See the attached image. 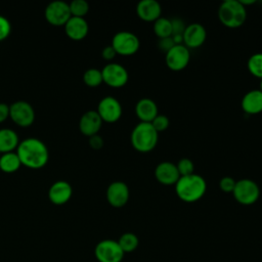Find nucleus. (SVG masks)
Here are the masks:
<instances>
[{
  "label": "nucleus",
  "instance_id": "obj_1",
  "mask_svg": "<svg viewBox=\"0 0 262 262\" xmlns=\"http://www.w3.org/2000/svg\"><path fill=\"white\" fill-rule=\"evenodd\" d=\"M16 154L21 165L30 169L43 168L49 160V150L45 143L38 138L29 137L20 141Z\"/></svg>",
  "mask_w": 262,
  "mask_h": 262
},
{
  "label": "nucleus",
  "instance_id": "obj_16",
  "mask_svg": "<svg viewBox=\"0 0 262 262\" xmlns=\"http://www.w3.org/2000/svg\"><path fill=\"white\" fill-rule=\"evenodd\" d=\"M73 195V187L66 180H58L54 182L48 190L49 201L56 205L61 206L67 204Z\"/></svg>",
  "mask_w": 262,
  "mask_h": 262
},
{
  "label": "nucleus",
  "instance_id": "obj_39",
  "mask_svg": "<svg viewBox=\"0 0 262 262\" xmlns=\"http://www.w3.org/2000/svg\"><path fill=\"white\" fill-rule=\"evenodd\" d=\"M259 90L262 92V79H261V81H260V87H259Z\"/></svg>",
  "mask_w": 262,
  "mask_h": 262
},
{
  "label": "nucleus",
  "instance_id": "obj_24",
  "mask_svg": "<svg viewBox=\"0 0 262 262\" xmlns=\"http://www.w3.org/2000/svg\"><path fill=\"white\" fill-rule=\"evenodd\" d=\"M152 30L155 35L159 39H164L172 36V23L170 18L167 17H159L154 21Z\"/></svg>",
  "mask_w": 262,
  "mask_h": 262
},
{
  "label": "nucleus",
  "instance_id": "obj_15",
  "mask_svg": "<svg viewBox=\"0 0 262 262\" xmlns=\"http://www.w3.org/2000/svg\"><path fill=\"white\" fill-rule=\"evenodd\" d=\"M155 177L157 181L163 185H175L180 178V174L177 170L176 164L164 161L157 165L155 169Z\"/></svg>",
  "mask_w": 262,
  "mask_h": 262
},
{
  "label": "nucleus",
  "instance_id": "obj_9",
  "mask_svg": "<svg viewBox=\"0 0 262 262\" xmlns=\"http://www.w3.org/2000/svg\"><path fill=\"white\" fill-rule=\"evenodd\" d=\"M44 15L46 20L55 27L64 26L72 16L69 3L61 0L50 2L45 8Z\"/></svg>",
  "mask_w": 262,
  "mask_h": 262
},
{
  "label": "nucleus",
  "instance_id": "obj_29",
  "mask_svg": "<svg viewBox=\"0 0 262 262\" xmlns=\"http://www.w3.org/2000/svg\"><path fill=\"white\" fill-rule=\"evenodd\" d=\"M177 170L180 176H187L194 173V165L193 162L188 158H182L176 164Z\"/></svg>",
  "mask_w": 262,
  "mask_h": 262
},
{
  "label": "nucleus",
  "instance_id": "obj_32",
  "mask_svg": "<svg viewBox=\"0 0 262 262\" xmlns=\"http://www.w3.org/2000/svg\"><path fill=\"white\" fill-rule=\"evenodd\" d=\"M11 32L10 21L3 15H0V42L5 40Z\"/></svg>",
  "mask_w": 262,
  "mask_h": 262
},
{
  "label": "nucleus",
  "instance_id": "obj_35",
  "mask_svg": "<svg viewBox=\"0 0 262 262\" xmlns=\"http://www.w3.org/2000/svg\"><path fill=\"white\" fill-rule=\"evenodd\" d=\"M89 145L93 149H100L103 146V138L99 134L89 137Z\"/></svg>",
  "mask_w": 262,
  "mask_h": 262
},
{
  "label": "nucleus",
  "instance_id": "obj_5",
  "mask_svg": "<svg viewBox=\"0 0 262 262\" xmlns=\"http://www.w3.org/2000/svg\"><path fill=\"white\" fill-rule=\"evenodd\" d=\"M232 194L235 201L241 205L250 206L258 201L260 187L256 181L250 178H243L235 182Z\"/></svg>",
  "mask_w": 262,
  "mask_h": 262
},
{
  "label": "nucleus",
  "instance_id": "obj_17",
  "mask_svg": "<svg viewBox=\"0 0 262 262\" xmlns=\"http://www.w3.org/2000/svg\"><path fill=\"white\" fill-rule=\"evenodd\" d=\"M102 123L103 122L96 111H88L80 118L79 130L83 135L90 137L98 134Z\"/></svg>",
  "mask_w": 262,
  "mask_h": 262
},
{
  "label": "nucleus",
  "instance_id": "obj_2",
  "mask_svg": "<svg viewBox=\"0 0 262 262\" xmlns=\"http://www.w3.org/2000/svg\"><path fill=\"white\" fill-rule=\"evenodd\" d=\"M207 190V182L205 178L199 174H190L180 176L175 184V192L177 196L185 203H194L201 200Z\"/></svg>",
  "mask_w": 262,
  "mask_h": 262
},
{
  "label": "nucleus",
  "instance_id": "obj_3",
  "mask_svg": "<svg viewBox=\"0 0 262 262\" xmlns=\"http://www.w3.org/2000/svg\"><path fill=\"white\" fill-rule=\"evenodd\" d=\"M159 133L150 123L139 122L131 131L132 147L139 152L151 151L158 144Z\"/></svg>",
  "mask_w": 262,
  "mask_h": 262
},
{
  "label": "nucleus",
  "instance_id": "obj_10",
  "mask_svg": "<svg viewBox=\"0 0 262 262\" xmlns=\"http://www.w3.org/2000/svg\"><path fill=\"white\" fill-rule=\"evenodd\" d=\"M9 118L19 127H29L35 121L34 107L27 101H15L9 105Z\"/></svg>",
  "mask_w": 262,
  "mask_h": 262
},
{
  "label": "nucleus",
  "instance_id": "obj_40",
  "mask_svg": "<svg viewBox=\"0 0 262 262\" xmlns=\"http://www.w3.org/2000/svg\"><path fill=\"white\" fill-rule=\"evenodd\" d=\"M1 155H2V154H0V157H1Z\"/></svg>",
  "mask_w": 262,
  "mask_h": 262
},
{
  "label": "nucleus",
  "instance_id": "obj_36",
  "mask_svg": "<svg viewBox=\"0 0 262 262\" xmlns=\"http://www.w3.org/2000/svg\"><path fill=\"white\" fill-rule=\"evenodd\" d=\"M116 55H118V54H117V52L115 51V49L113 48L112 45L105 46V47L102 49V51H101V56H102L103 59H105V60H113V59L116 57Z\"/></svg>",
  "mask_w": 262,
  "mask_h": 262
},
{
  "label": "nucleus",
  "instance_id": "obj_7",
  "mask_svg": "<svg viewBox=\"0 0 262 262\" xmlns=\"http://www.w3.org/2000/svg\"><path fill=\"white\" fill-rule=\"evenodd\" d=\"M102 81L113 88H121L125 86L129 79L127 69L118 62H108L101 70Z\"/></svg>",
  "mask_w": 262,
  "mask_h": 262
},
{
  "label": "nucleus",
  "instance_id": "obj_20",
  "mask_svg": "<svg viewBox=\"0 0 262 262\" xmlns=\"http://www.w3.org/2000/svg\"><path fill=\"white\" fill-rule=\"evenodd\" d=\"M135 114L140 122L151 123L159 114L158 105L151 98H140L135 105Z\"/></svg>",
  "mask_w": 262,
  "mask_h": 262
},
{
  "label": "nucleus",
  "instance_id": "obj_19",
  "mask_svg": "<svg viewBox=\"0 0 262 262\" xmlns=\"http://www.w3.org/2000/svg\"><path fill=\"white\" fill-rule=\"evenodd\" d=\"M64 32L70 39L80 41L87 36L89 26L84 17L71 16V18L64 25Z\"/></svg>",
  "mask_w": 262,
  "mask_h": 262
},
{
  "label": "nucleus",
  "instance_id": "obj_30",
  "mask_svg": "<svg viewBox=\"0 0 262 262\" xmlns=\"http://www.w3.org/2000/svg\"><path fill=\"white\" fill-rule=\"evenodd\" d=\"M152 125V127L155 128V130L160 133V132H163L165 131L169 125H170V120L169 118L166 116V115H163V114H158V116L151 121L150 123Z\"/></svg>",
  "mask_w": 262,
  "mask_h": 262
},
{
  "label": "nucleus",
  "instance_id": "obj_6",
  "mask_svg": "<svg viewBox=\"0 0 262 262\" xmlns=\"http://www.w3.org/2000/svg\"><path fill=\"white\" fill-rule=\"evenodd\" d=\"M111 45L117 54L130 56L139 50L140 41L134 33L129 31H120L114 35Z\"/></svg>",
  "mask_w": 262,
  "mask_h": 262
},
{
  "label": "nucleus",
  "instance_id": "obj_31",
  "mask_svg": "<svg viewBox=\"0 0 262 262\" xmlns=\"http://www.w3.org/2000/svg\"><path fill=\"white\" fill-rule=\"evenodd\" d=\"M236 180L230 176H224L219 181V187L223 192H232Z\"/></svg>",
  "mask_w": 262,
  "mask_h": 262
},
{
  "label": "nucleus",
  "instance_id": "obj_8",
  "mask_svg": "<svg viewBox=\"0 0 262 262\" xmlns=\"http://www.w3.org/2000/svg\"><path fill=\"white\" fill-rule=\"evenodd\" d=\"M94 254L99 262H121L124 257L118 241L114 239L100 241L94 249Z\"/></svg>",
  "mask_w": 262,
  "mask_h": 262
},
{
  "label": "nucleus",
  "instance_id": "obj_21",
  "mask_svg": "<svg viewBox=\"0 0 262 262\" xmlns=\"http://www.w3.org/2000/svg\"><path fill=\"white\" fill-rule=\"evenodd\" d=\"M241 106L248 115H257L262 113V92L259 89L248 91L242 98Z\"/></svg>",
  "mask_w": 262,
  "mask_h": 262
},
{
  "label": "nucleus",
  "instance_id": "obj_33",
  "mask_svg": "<svg viewBox=\"0 0 262 262\" xmlns=\"http://www.w3.org/2000/svg\"><path fill=\"white\" fill-rule=\"evenodd\" d=\"M171 23H172V36L183 35V32L186 27L184 21L180 18H173L171 19Z\"/></svg>",
  "mask_w": 262,
  "mask_h": 262
},
{
  "label": "nucleus",
  "instance_id": "obj_26",
  "mask_svg": "<svg viewBox=\"0 0 262 262\" xmlns=\"http://www.w3.org/2000/svg\"><path fill=\"white\" fill-rule=\"evenodd\" d=\"M247 68L250 74L256 78L262 79V52H257L252 54L248 61Z\"/></svg>",
  "mask_w": 262,
  "mask_h": 262
},
{
  "label": "nucleus",
  "instance_id": "obj_37",
  "mask_svg": "<svg viewBox=\"0 0 262 262\" xmlns=\"http://www.w3.org/2000/svg\"><path fill=\"white\" fill-rule=\"evenodd\" d=\"M9 117V105L0 102V123H3Z\"/></svg>",
  "mask_w": 262,
  "mask_h": 262
},
{
  "label": "nucleus",
  "instance_id": "obj_38",
  "mask_svg": "<svg viewBox=\"0 0 262 262\" xmlns=\"http://www.w3.org/2000/svg\"><path fill=\"white\" fill-rule=\"evenodd\" d=\"M239 2H241V3H242V5H244L245 7H246L247 5H251V4L256 3V1H255V0H251V1H247V0H239Z\"/></svg>",
  "mask_w": 262,
  "mask_h": 262
},
{
  "label": "nucleus",
  "instance_id": "obj_28",
  "mask_svg": "<svg viewBox=\"0 0 262 262\" xmlns=\"http://www.w3.org/2000/svg\"><path fill=\"white\" fill-rule=\"evenodd\" d=\"M69 6L72 16L84 17L89 11V4L85 0H73Z\"/></svg>",
  "mask_w": 262,
  "mask_h": 262
},
{
  "label": "nucleus",
  "instance_id": "obj_23",
  "mask_svg": "<svg viewBox=\"0 0 262 262\" xmlns=\"http://www.w3.org/2000/svg\"><path fill=\"white\" fill-rule=\"evenodd\" d=\"M21 166L19 158L16 152L2 154L0 157V170L4 173H14Z\"/></svg>",
  "mask_w": 262,
  "mask_h": 262
},
{
  "label": "nucleus",
  "instance_id": "obj_4",
  "mask_svg": "<svg viewBox=\"0 0 262 262\" xmlns=\"http://www.w3.org/2000/svg\"><path fill=\"white\" fill-rule=\"evenodd\" d=\"M218 17L221 24L229 29L242 27L247 19V9L239 0H225L218 8Z\"/></svg>",
  "mask_w": 262,
  "mask_h": 262
},
{
  "label": "nucleus",
  "instance_id": "obj_27",
  "mask_svg": "<svg viewBox=\"0 0 262 262\" xmlns=\"http://www.w3.org/2000/svg\"><path fill=\"white\" fill-rule=\"evenodd\" d=\"M83 81L89 87L99 86L101 83H103L101 70H98V69H95V68L88 69L83 74Z\"/></svg>",
  "mask_w": 262,
  "mask_h": 262
},
{
  "label": "nucleus",
  "instance_id": "obj_18",
  "mask_svg": "<svg viewBox=\"0 0 262 262\" xmlns=\"http://www.w3.org/2000/svg\"><path fill=\"white\" fill-rule=\"evenodd\" d=\"M136 13L143 21H155L162 15V6L157 0H141L136 6Z\"/></svg>",
  "mask_w": 262,
  "mask_h": 262
},
{
  "label": "nucleus",
  "instance_id": "obj_25",
  "mask_svg": "<svg viewBox=\"0 0 262 262\" xmlns=\"http://www.w3.org/2000/svg\"><path fill=\"white\" fill-rule=\"evenodd\" d=\"M118 244L125 254V253H131L135 251L138 247L139 241L136 234L132 232H126L120 236V238L118 239Z\"/></svg>",
  "mask_w": 262,
  "mask_h": 262
},
{
  "label": "nucleus",
  "instance_id": "obj_22",
  "mask_svg": "<svg viewBox=\"0 0 262 262\" xmlns=\"http://www.w3.org/2000/svg\"><path fill=\"white\" fill-rule=\"evenodd\" d=\"M19 143L16 132L9 128L0 129V154L11 152L17 148Z\"/></svg>",
  "mask_w": 262,
  "mask_h": 262
},
{
  "label": "nucleus",
  "instance_id": "obj_11",
  "mask_svg": "<svg viewBox=\"0 0 262 262\" xmlns=\"http://www.w3.org/2000/svg\"><path fill=\"white\" fill-rule=\"evenodd\" d=\"M190 61V50L183 44L174 45L165 53L166 66L174 72L184 70Z\"/></svg>",
  "mask_w": 262,
  "mask_h": 262
},
{
  "label": "nucleus",
  "instance_id": "obj_34",
  "mask_svg": "<svg viewBox=\"0 0 262 262\" xmlns=\"http://www.w3.org/2000/svg\"><path fill=\"white\" fill-rule=\"evenodd\" d=\"M174 45H175V43H174L172 37H168V38H164V39H159L158 46L165 53L168 52Z\"/></svg>",
  "mask_w": 262,
  "mask_h": 262
},
{
  "label": "nucleus",
  "instance_id": "obj_12",
  "mask_svg": "<svg viewBox=\"0 0 262 262\" xmlns=\"http://www.w3.org/2000/svg\"><path fill=\"white\" fill-rule=\"evenodd\" d=\"M96 112L101 118L102 122L115 123L122 117L123 108L121 102L114 96H104L100 99Z\"/></svg>",
  "mask_w": 262,
  "mask_h": 262
},
{
  "label": "nucleus",
  "instance_id": "obj_13",
  "mask_svg": "<svg viewBox=\"0 0 262 262\" xmlns=\"http://www.w3.org/2000/svg\"><path fill=\"white\" fill-rule=\"evenodd\" d=\"M107 203L114 208L124 207L130 198V190L128 185L120 180L112 182L105 192Z\"/></svg>",
  "mask_w": 262,
  "mask_h": 262
},
{
  "label": "nucleus",
  "instance_id": "obj_14",
  "mask_svg": "<svg viewBox=\"0 0 262 262\" xmlns=\"http://www.w3.org/2000/svg\"><path fill=\"white\" fill-rule=\"evenodd\" d=\"M207 39V31L202 24L192 23L186 25L183 32V45L188 49L201 47Z\"/></svg>",
  "mask_w": 262,
  "mask_h": 262
}]
</instances>
